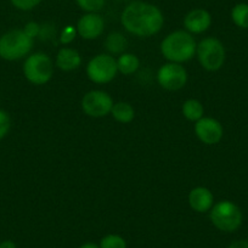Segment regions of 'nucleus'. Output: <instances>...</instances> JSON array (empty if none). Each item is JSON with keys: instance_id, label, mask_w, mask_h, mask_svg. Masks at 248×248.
Returning a JSON list of instances; mask_svg holds the SVG:
<instances>
[{"instance_id": "f257e3e1", "label": "nucleus", "mask_w": 248, "mask_h": 248, "mask_svg": "<svg viewBox=\"0 0 248 248\" xmlns=\"http://www.w3.org/2000/svg\"><path fill=\"white\" fill-rule=\"evenodd\" d=\"M121 23L130 34L147 38L157 34L162 30L164 17L156 5L137 0L124 8Z\"/></svg>"}, {"instance_id": "f03ea898", "label": "nucleus", "mask_w": 248, "mask_h": 248, "mask_svg": "<svg viewBox=\"0 0 248 248\" xmlns=\"http://www.w3.org/2000/svg\"><path fill=\"white\" fill-rule=\"evenodd\" d=\"M197 43L187 31H174L161 43V52L168 62L183 63L196 55Z\"/></svg>"}, {"instance_id": "7ed1b4c3", "label": "nucleus", "mask_w": 248, "mask_h": 248, "mask_svg": "<svg viewBox=\"0 0 248 248\" xmlns=\"http://www.w3.org/2000/svg\"><path fill=\"white\" fill-rule=\"evenodd\" d=\"M34 39L23 30H11L0 37V57L5 61H18L30 55Z\"/></svg>"}, {"instance_id": "20e7f679", "label": "nucleus", "mask_w": 248, "mask_h": 248, "mask_svg": "<svg viewBox=\"0 0 248 248\" xmlns=\"http://www.w3.org/2000/svg\"><path fill=\"white\" fill-rule=\"evenodd\" d=\"M212 224L223 232H235L241 228L243 214L240 207L229 200H223L212 207L209 211Z\"/></svg>"}, {"instance_id": "39448f33", "label": "nucleus", "mask_w": 248, "mask_h": 248, "mask_svg": "<svg viewBox=\"0 0 248 248\" xmlns=\"http://www.w3.org/2000/svg\"><path fill=\"white\" fill-rule=\"evenodd\" d=\"M23 76L34 85H44L54 75V63L49 55L44 52H34L28 55L23 63Z\"/></svg>"}, {"instance_id": "423d86ee", "label": "nucleus", "mask_w": 248, "mask_h": 248, "mask_svg": "<svg viewBox=\"0 0 248 248\" xmlns=\"http://www.w3.org/2000/svg\"><path fill=\"white\" fill-rule=\"evenodd\" d=\"M196 55L200 65L209 72L220 70L226 59L225 46L218 38L214 37L202 39L197 44Z\"/></svg>"}, {"instance_id": "0eeeda50", "label": "nucleus", "mask_w": 248, "mask_h": 248, "mask_svg": "<svg viewBox=\"0 0 248 248\" xmlns=\"http://www.w3.org/2000/svg\"><path fill=\"white\" fill-rule=\"evenodd\" d=\"M117 73V60L109 54L96 55L87 65L88 78L95 84H106L112 82Z\"/></svg>"}, {"instance_id": "6e6552de", "label": "nucleus", "mask_w": 248, "mask_h": 248, "mask_svg": "<svg viewBox=\"0 0 248 248\" xmlns=\"http://www.w3.org/2000/svg\"><path fill=\"white\" fill-rule=\"evenodd\" d=\"M113 104V99L108 93L104 90H90L83 96L80 106L87 116L93 118H101L107 114H111Z\"/></svg>"}, {"instance_id": "1a4fd4ad", "label": "nucleus", "mask_w": 248, "mask_h": 248, "mask_svg": "<svg viewBox=\"0 0 248 248\" xmlns=\"http://www.w3.org/2000/svg\"><path fill=\"white\" fill-rule=\"evenodd\" d=\"M157 82L163 89L176 92L183 89L187 83V72L181 63L167 62L157 71Z\"/></svg>"}, {"instance_id": "9d476101", "label": "nucleus", "mask_w": 248, "mask_h": 248, "mask_svg": "<svg viewBox=\"0 0 248 248\" xmlns=\"http://www.w3.org/2000/svg\"><path fill=\"white\" fill-rule=\"evenodd\" d=\"M195 134L200 141L206 145H216L224 135L223 125L212 117H202L195 123Z\"/></svg>"}, {"instance_id": "9b49d317", "label": "nucleus", "mask_w": 248, "mask_h": 248, "mask_svg": "<svg viewBox=\"0 0 248 248\" xmlns=\"http://www.w3.org/2000/svg\"><path fill=\"white\" fill-rule=\"evenodd\" d=\"M77 33L85 40L97 39L105 31V21L97 13H87L78 20Z\"/></svg>"}, {"instance_id": "f8f14e48", "label": "nucleus", "mask_w": 248, "mask_h": 248, "mask_svg": "<svg viewBox=\"0 0 248 248\" xmlns=\"http://www.w3.org/2000/svg\"><path fill=\"white\" fill-rule=\"evenodd\" d=\"M212 25V16L204 9H194L186 14L184 18V27L191 34H201L209 30Z\"/></svg>"}, {"instance_id": "ddd939ff", "label": "nucleus", "mask_w": 248, "mask_h": 248, "mask_svg": "<svg viewBox=\"0 0 248 248\" xmlns=\"http://www.w3.org/2000/svg\"><path fill=\"white\" fill-rule=\"evenodd\" d=\"M189 206L197 213H206L214 206V196L212 191L204 186H197L189 192Z\"/></svg>"}, {"instance_id": "4468645a", "label": "nucleus", "mask_w": 248, "mask_h": 248, "mask_svg": "<svg viewBox=\"0 0 248 248\" xmlns=\"http://www.w3.org/2000/svg\"><path fill=\"white\" fill-rule=\"evenodd\" d=\"M82 65V56L79 52L72 47H62L56 55V66L61 71L70 72L77 70Z\"/></svg>"}, {"instance_id": "2eb2a0df", "label": "nucleus", "mask_w": 248, "mask_h": 248, "mask_svg": "<svg viewBox=\"0 0 248 248\" xmlns=\"http://www.w3.org/2000/svg\"><path fill=\"white\" fill-rule=\"evenodd\" d=\"M140 67V60L138 59L137 55L130 54V52H123L119 55L117 59V68L118 72L124 76L134 75Z\"/></svg>"}, {"instance_id": "dca6fc26", "label": "nucleus", "mask_w": 248, "mask_h": 248, "mask_svg": "<svg viewBox=\"0 0 248 248\" xmlns=\"http://www.w3.org/2000/svg\"><path fill=\"white\" fill-rule=\"evenodd\" d=\"M111 114L117 122L119 123H130L135 117V111L133 106L128 102L119 101L113 104V107L111 109Z\"/></svg>"}, {"instance_id": "f3484780", "label": "nucleus", "mask_w": 248, "mask_h": 248, "mask_svg": "<svg viewBox=\"0 0 248 248\" xmlns=\"http://www.w3.org/2000/svg\"><path fill=\"white\" fill-rule=\"evenodd\" d=\"M127 39L122 33L112 32L107 35L105 40V46L109 55H122L127 49Z\"/></svg>"}, {"instance_id": "a211bd4d", "label": "nucleus", "mask_w": 248, "mask_h": 248, "mask_svg": "<svg viewBox=\"0 0 248 248\" xmlns=\"http://www.w3.org/2000/svg\"><path fill=\"white\" fill-rule=\"evenodd\" d=\"M183 114L187 121L195 122L196 123L199 119H201L203 117L204 108L203 105L196 99H189L186 100L183 104Z\"/></svg>"}, {"instance_id": "6ab92c4d", "label": "nucleus", "mask_w": 248, "mask_h": 248, "mask_svg": "<svg viewBox=\"0 0 248 248\" xmlns=\"http://www.w3.org/2000/svg\"><path fill=\"white\" fill-rule=\"evenodd\" d=\"M231 20L238 28L248 30V4H236L231 10Z\"/></svg>"}, {"instance_id": "aec40b11", "label": "nucleus", "mask_w": 248, "mask_h": 248, "mask_svg": "<svg viewBox=\"0 0 248 248\" xmlns=\"http://www.w3.org/2000/svg\"><path fill=\"white\" fill-rule=\"evenodd\" d=\"M100 248H128L127 241L121 235L117 233H108L104 236L99 243Z\"/></svg>"}, {"instance_id": "412c9836", "label": "nucleus", "mask_w": 248, "mask_h": 248, "mask_svg": "<svg viewBox=\"0 0 248 248\" xmlns=\"http://www.w3.org/2000/svg\"><path fill=\"white\" fill-rule=\"evenodd\" d=\"M76 3L85 13H97L104 8L106 0H76Z\"/></svg>"}, {"instance_id": "4be33fe9", "label": "nucleus", "mask_w": 248, "mask_h": 248, "mask_svg": "<svg viewBox=\"0 0 248 248\" xmlns=\"http://www.w3.org/2000/svg\"><path fill=\"white\" fill-rule=\"evenodd\" d=\"M11 128V118L4 109H0V140H3L9 134Z\"/></svg>"}, {"instance_id": "5701e85b", "label": "nucleus", "mask_w": 248, "mask_h": 248, "mask_svg": "<svg viewBox=\"0 0 248 248\" xmlns=\"http://www.w3.org/2000/svg\"><path fill=\"white\" fill-rule=\"evenodd\" d=\"M14 8L21 11H28L39 5L43 0H10Z\"/></svg>"}, {"instance_id": "b1692460", "label": "nucleus", "mask_w": 248, "mask_h": 248, "mask_svg": "<svg viewBox=\"0 0 248 248\" xmlns=\"http://www.w3.org/2000/svg\"><path fill=\"white\" fill-rule=\"evenodd\" d=\"M77 34V28L73 27V26H66V27L62 30L61 34H60V42L63 45L71 44V43L75 40Z\"/></svg>"}, {"instance_id": "393cba45", "label": "nucleus", "mask_w": 248, "mask_h": 248, "mask_svg": "<svg viewBox=\"0 0 248 248\" xmlns=\"http://www.w3.org/2000/svg\"><path fill=\"white\" fill-rule=\"evenodd\" d=\"M23 31H25V33L28 35V37H31L32 39H34V38L39 37L40 25L39 23L31 21V22L26 23V26L23 27Z\"/></svg>"}, {"instance_id": "a878e982", "label": "nucleus", "mask_w": 248, "mask_h": 248, "mask_svg": "<svg viewBox=\"0 0 248 248\" xmlns=\"http://www.w3.org/2000/svg\"><path fill=\"white\" fill-rule=\"evenodd\" d=\"M54 34V27L51 25H44V26H40V32H39V37L42 39H49V38L52 37Z\"/></svg>"}, {"instance_id": "bb28decb", "label": "nucleus", "mask_w": 248, "mask_h": 248, "mask_svg": "<svg viewBox=\"0 0 248 248\" xmlns=\"http://www.w3.org/2000/svg\"><path fill=\"white\" fill-rule=\"evenodd\" d=\"M226 248H248V240H236Z\"/></svg>"}, {"instance_id": "cd10ccee", "label": "nucleus", "mask_w": 248, "mask_h": 248, "mask_svg": "<svg viewBox=\"0 0 248 248\" xmlns=\"http://www.w3.org/2000/svg\"><path fill=\"white\" fill-rule=\"evenodd\" d=\"M0 248H17L16 243L11 240H5L0 242Z\"/></svg>"}, {"instance_id": "c85d7f7f", "label": "nucleus", "mask_w": 248, "mask_h": 248, "mask_svg": "<svg viewBox=\"0 0 248 248\" xmlns=\"http://www.w3.org/2000/svg\"><path fill=\"white\" fill-rule=\"evenodd\" d=\"M78 248H100V246L94 242H85L83 245H80Z\"/></svg>"}, {"instance_id": "c756f323", "label": "nucleus", "mask_w": 248, "mask_h": 248, "mask_svg": "<svg viewBox=\"0 0 248 248\" xmlns=\"http://www.w3.org/2000/svg\"><path fill=\"white\" fill-rule=\"evenodd\" d=\"M119 1H121V0H119Z\"/></svg>"}]
</instances>
